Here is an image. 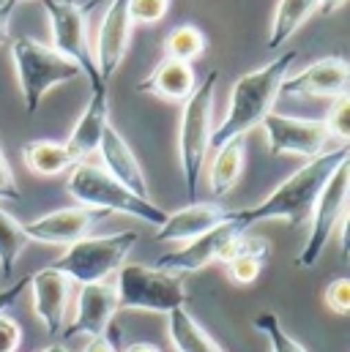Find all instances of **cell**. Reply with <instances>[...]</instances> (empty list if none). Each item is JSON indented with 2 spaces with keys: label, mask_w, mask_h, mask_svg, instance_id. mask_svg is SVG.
I'll return each instance as SVG.
<instances>
[{
  "label": "cell",
  "mask_w": 350,
  "mask_h": 352,
  "mask_svg": "<svg viewBox=\"0 0 350 352\" xmlns=\"http://www.w3.org/2000/svg\"><path fill=\"white\" fill-rule=\"evenodd\" d=\"M350 151L348 145H337V148H329L323 151L320 156L309 159L304 167H298L290 177H285L260 205L255 208H241V210H230V219L247 232L252 224H260V221H271V219H279V221H287L290 227H298L309 219L312 213V205L318 199V194L323 191L326 180L331 177V173L348 162Z\"/></svg>",
  "instance_id": "cell-1"
},
{
  "label": "cell",
  "mask_w": 350,
  "mask_h": 352,
  "mask_svg": "<svg viewBox=\"0 0 350 352\" xmlns=\"http://www.w3.org/2000/svg\"><path fill=\"white\" fill-rule=\"evenodd\" d=\"M296 58H298V52L287 50V52L276 55L274 60H268L265 66L236 80V85L230 90L227 112H225L222 123L211 131L214 151L236 137H247L255 126H260L268 112H274V101L279 96V88H282L290 66L296 63Z\"/></svg>",
  "instance_id": "cell-2"
},
{
  "label": "cell",
  "mask_w": 350,
  "mask_h": 352,
  "mask_svg": "<svg viewBox=\"0 0 350 352\" xmlns=\"http://www.w3.org/2000/svg\"><path fill=\"white\" fill-rule=\"evenodd\" d=\"M216 82H219V72H208L197 82V88L192 90V96L183 101V112H181L178 156H181V173H183L189 202H197V177L205 164V153L211 148Z\"/></svg>",
  "instance_id": "cell-3"
},
{
  "label": "cell",
  "mask_w": 350,
  "mask_h": 352,
  "mask_svg": "<svg viewBox=\"0 0 350 352\" xmlns=\"http://www.w3.org/2000/svg\"><path fill=\"white\" fill-rule=\"evenodd\" d=\"M11 60H14L17 82H19V90H22V101H25V112L28 115H33L41 107L44 96L55 85L72 82V80H77L83 74L77 69V63H72L69 58H63L50 44L39 41L33 36L14 38Z\"/></svg>",
  "instance_id": "cell-4"
},
{
  "label": "cell",
  "mask_w": 350,
  "mask_h": 352,
  "mask_svg": "<svg viewBox=\"0 0 350 352\" xmlns=\"http://www.w3.org/2000/svg\"><path fill=\"white\" fill-rule=\"evenodd\" d=\"M66 191L85 208H99L107 213H126L154 227H162L167 219V213L159 205L132 194L123 183H118L99 164H88V162L74 164L72 175L66 180Z\"/></svg>",
  "instance_id": "cell-5"
},
{
  "label": "cell",
  "mask_w": 350,
  "mask_h": 352,
  "mask_svg": "<svg viewBox=\"0 0 350 352\" xmlns=\"http://www.w3.org/2000/svg\"><path fill=\"white\" fill-rule=\"evenodd\" d=\"M137 241L140 235L134 230H123L115 235H99V238L88 235L83 241L66 246V252L50 267L80 284L107 281L112 273L121 270V265H126V257Z\"/></svg>",
  "instance_id": "cell-6"
},
{
  "label": "cell",
  "mask_w": 350,
  "mask_h": 352,
  "mask_svg": "<svg viewBox=\"0 0 350 352\" xmlns=\"http://www.w3.org/2000/svg\"><path fill=\"white\" fill-rule=\"evenodd\" d=\"M115 289H118V309L170 314L186 306L183 278L167 270H159L154 265H121Z\"/></svg>",
  "instance_id": "cell-7"
},
{
  "label": "cell",
  "mask_w": 350,
  "mask_h": 352,
  "mask_svg": "<svg viewBox=\"0 0 350 352\" xmlns=\"http://www.w3.org/2000/svg\"><path fill=\"white\" fill-rule=\"evenodd\" d=\"M348 186H350V159L342 162L331 177L326 180L323 191L318 194L315 205H312V213H309V235H307V243L298 254L296 265L298 267H312L318 265L320 254L326 252L334 230L345 221V208H348Z\"/></svg>",
  "instance_id": "cell-8"
},
{
  "label": "cell",
  "mask_w": 350,
  "mask_h": 352,
  "mask_svg": "<svg viewBox=\"0 0 350 352\" xmlns=\"http://www.w3.org/2000/svg\"><path fill=\"white\" fill-rule=\"evenodd\" d=\"M47 16H50V30H52V50L77 63L90 82V88L104 85L96 74V60L88 44V11L90 6H83L77 0H41Z\"/></svg>",
  "instance_id": "cell-9"
},
{
  "label": "cell",
  "mask_w": 350,
  "mask_h": 352,
  "mask_svg": "<svg viewBox=\"0 0 350 352\" xmlns=\"http://www.w3.org/2000/svg\"><path fill=\"white\" fill-rule=\"evenodd\" d=\"M268 137L271 156H304L307 162L329 151V131L323 120L315 118H290L268 112L260 123Z\"/></svg>",
  "instance_id": "cell-10"
},
{
  "label": "cell",
  "mask_w": 350,
  "mask_h": 352,
  "mask_svg": "<svg viewBox=\"0 0 350 352\" xmlns=\"http://www.w3.org/2000/svg\"><path fill=\"white\" fill-rule=\"evenodd\" d=\"M241 235H244V230L233 219H227L225 224H219V227L192 238L183 249L162 254L154 267L167 270V273H194V270H203V267H208V265L214 263H225L230 246Z\"/></svg>",
  "instance_id": "cell-11"
},
{
  "label": "cell",
  "mask_w": 350,
  "mask_h": 352,
  "mask_svg": "<svg viewBox=\"0 0 350 352\" xmlns=\"http://www.w3.org/2000/svg\"><path fill=\"white\" fill-rule=\"evenodd\" d=\"M107 216H110L107 210L80 205V208H61V210L44 213L22 227H25L28 241H39V243H50V246H72V243L88 238L90 230Z\"/></svg>",
  "instance_id": "cell-12"
},
{
  "label": "cell",
  "mask_w": 350,
  "mask_h": 352,
  "mask_svg": "<svg viewBox=\"0 0 350 352\" xmlns=\"http://www.w3.org/2000/svg\"><path fill=\"white\" fill-rule=\"evenodd\" d=\"M132 41V16H129V0H110L104 19L99 25V38H96V74L101 82H107L115 69L123 63L126 50Z\"/></svg>",
  "instance_id": "cell-13"
},
{
  "label": "cell",
  "mask_w": 350,
  "mask_h": 352,
  "mask_svg": "<svg viewBox=\"0 0 350 352\" xmlns=\"http://www.w3.org/2000/svg\"><path fill=\"white\" fill-rule=\"evenodd\" d=\"M350 66L345 58L329 55L309 63L304 72L285 77L279 96H312V98H340L348 93Z\"/></svg>",
  "instance_id": "cell-14"
},
{
  "label": "cell",
  "mask_w": 350,
  "mask_h": 352,
  "mask_svg": "<svg viewBox=\"0 0 350 352\" xmlns=\"http://www.w3.org/2000/svg\"><path fill=\"white\" fill-rule=\"evenodd\" d=\"M118 311V289L112 281H93L83 284L80 300H77V314L72 317V325L63 328V339L74 336H104L110 328L112 317Z\"/></svg>",
  "instance_id": "cell-15"
},
{
  "label": "cell",
  "mask_w": 350,
  "mask_h": 352,
  "mask_svg": "<svg viewBox=\"0 0 350 352\" xmlns=\"http://www.w3.org/2000/svg\"><path fill=\"white\" fill-rule=\"evenodd\" d=\"M30 289H33V311L41 320L44 331L50 336H61L66 325V309H69V295H72V278L52 267H41L30 276Z\"/></svg>",
  "instance_id": "cell-16"
},
{
  "label": "cell",
  "mask_w": 350,
  "mask_h": 352,
  "mask_svg": "<svg viewBox=\"0 0 350 352\" xmlns=\"http://www.w3.org/2000/svg\"><path fill=\"white\" fill-rule=\"evenodd\" d=\"M230 219V210L216 205V202H189L186 208L175 210V213H167L165 224L156 227V241L167 243V241H192L219 224H225Z\"/></svg>",
  "instance_id": "cell-17"
},
{
  "label": "cell",
  "mask_w": 350,
  "mask_h": 352,
  "mask_svg": "<svg viewBox=\"0 0 350 352\" xmlns=\"http://www.w3.org/2000/svg\"><path fill=\"white\" fill-rule=\"evenodd\" d=\"M104 159V170L115 177L118 183H123L132 194L143 197V199H151L148 197V180H145V173L134 156V151L126 145V140L112 129V123H107L101 140H99V148H96Z\"/></svg>",
  "instance_id": "cell-18"
},
{
  "label": "cell",
  "mask_w": 350,
  "mask_h": 352,
  "mask_svg": "<svg viewBox=\"0 0 350 352\" xmlns=\"http://www.w3.org/2000/svg\"><path fill=\"white\" fill-rule=\"evenodd\" d=\"M110 123V98H107V82L104 85H96L90 88V98H88V107L83 109L66 148L72 151V156L77 162H85L88 156L99 148V140L104 134Z\"/></svg>",
  "instance_id": "cell-19"
},
{
  "label": "cell",
  "mask_w": 350,
  "mask_h": 352,
  "mask_svg": "<svg viewBox=\"0 0 350 352\" xmlns=\"http://www.w3.org/2000/svg\"><path fill=\"white\" fill-rule=\"evenodd\" d=\"M194 88H197V74H194L192 63L173 60V58H165V60L137 85L140 93H154V96H162V98H167V101H186Z\"/></svg>",
  "instance_id": "cell-20"
},
{
  "label": "cell",
  "mask_w": 350,
  "mask_h": 352,
  "mask_svg": "<svg viewBox=\"0 0 350 352\" xmlns=\"http://www.w3.org/2000/svg\"><path fill=\"white\" fill-rule=\"evenodd\" d=\"M265 260H268V241L241 235L230 246V252L225 257V267H227V276L233 284L247 287V284L258 281V276L265 267Z\"/></svg>",
  "instance_id": "cell-21"
},
{
  "label": "cell",
  "mask_w": 350,
  "mask_h": 352,
  "mask_svg": "<svg viewBox=\"0 0 350 352\" xmlns=\"http://www.w3.org/2000/svg\"><path fill=\"white\" fill-rule=\"evenodd\" d=\"M22 162L33 175L52 177L61 175L66 170H72L74 164H80L72 151L66 148V142H52V140H30L22 145Z\"/></svg>",
  "instance_id": "cell-22"
},
{
  "label": "cell",
  "mask_w": 350,
  "mask_h": 352,
  "mask_svg": "<svg viewBox=\"0 0 350 352\" xmlns=\"http://www.w3.org/2000/svg\"><path fill=\"white\" fill-rule=\"evenodd\" d=\"M244 159H247V137H236L230 142H225L222 148H216V156L211 162V194L214 197H225L236 188L238 177L244 173Z\"/></svg>",
  "instance_id": "cell-23"
},
{
  "label": "cell",
  "mask_w": 350,
  "mask_h": 352,
  "mask_svg": "<svg viewBox=\"0 0 350 352\" xmlns=\"http://www.w3.org/2000/svg\"><path fill=\"white\" fill-rule=\"evenodd\" d=\"M318 11V0H279L274 19H271V33H268V50L285 47L290 36Z\"/></svg>",
  "instance_id": "cell-24"
},
{
  "label": "cell",
  "mask_w": 350,
  "mask_h": 352,
  "mask_svg": "<svg viewBox=\"0 0 350 352\" xmlns=\"http://www.w3.org/2000/svg\"><path fill=\"white\" fill-rule=\"evenodd\" d=\"M167 317H170V342L178 352H225L186 309H175Z\"/></svg>",
  "instance_id": "cell-25"
},
{
  "label": "cell",
  "mask_w": 350,
  "mask_h": 352,
  "mask_svg": "<svg viewBox=\"0 0 350 352\" xmlns=\"http://www.w3.org/2000/svg\"><path fill=\"white\" fill-rule=\"evenodd\" d=\"M205 33L197 25H178L165 38V58L192 63L205 52Z\"/></svg>",
  "instance_id": "cell-26"
},
{
  "label": "cell",
  "mask_w": 350,
  "mask_h": 352,
  "mask_svg": "<svg viewBox=\"0 0 350 352\" xmlns=\"http://www.w3.org/2000/svg\"><path fill=\"white\" fill-rule=\"evenodd\" d=\"M25 243H28L25 227L11 213H6L0 208V270H3V276L14 273V265L19 260Z\"/></svg>",
  "instance_id": "cell-27"
},
{
  "label": "cell",
  "mask_w": 350,
  "mask_h": 352,
  "mask_svg": "<svg viewBox=\"0 0 350 352\" xmlns=\"http://www.w3.org/2000/svg\"><path fill=\"white\" fill-rule=\"evenodd\" d=\"M252 325L268 339L271 352H309L307 347H301V344L282 328V322H279V317H276L274 311H260V314L252 320Z\"/></svg>",
  "instance_id": "cell-28"
},
{
  "label": "cell",
  "mask_w": 350,
  "mask_h": 352,
  "mask_svg": "<svg viewBox=\"0 0 350 352\" xmlns=\"http://www.w3.org/2000/svg\"><path fill=\"white\" fill-rule=\"evenodd\" d=\"M323 123H326L329 137H337L342 145H348V140H350V98H348V93L340 96V98H334V104H331V109H329V118H326Z\"/></svg>",
  "instance_id": "cell-29"
},
{
  "label": "cell",
  "mask_w": 350,
  "mask_h": 352,
  "mask_svg": "<svg viewBox=\"0 0 350 352\" xmlns=\"http://www.w3.org/2000/svg\"><path fill=\"white\" fill-rule=\"evenodd\" d=\"M170 0H129L132 25H156L165 19Z\"/></svg>",
  "instance_id": "cell-30"
},
{
  "label": "cell",
  "mask_w": 350,
  "mask_h": 352,
  "mask_svg": "<svg viewBox=\"0 0 350 352\" xmlns=\"http://www.w3.org/2000/svg\"><path fill=\"white\" fill-rule=\"evenodd\" d=\"M326 306H329L334 314H340V317L348 314L350 311V278L340 276V278H334V281L326 287Z\"/></svg>",
  "instance_id": "cell-31"
},
{
  "label": "cell",
  "mask_w": 350,
  "mask_h": 352,
  "mask_svg": "<svg viewBox=\"0 0 350 352\" xmlns=\"http://www.w3.org/2000/svg\"><path fill=\"white\" fill-rule=\"evenodd\" d=\"M3 199L19 202V199H22V191H19L14 170H11V164H8V159H6V153H3V148H0V202H3Z\"/></svg>",
  "instance_id": "cell-32"
},
{
  "label": "cell",
  "mask_w": 350,
  "mask_h": 352,
  "mask_svg": "<svg viewBox=\"0 0 350 352\" xmlns=\"http://www.w3.org/2000/svg\"><path fill=\"white\" fill-rule=\"evenodd\" d=\"M22 344V328L6 311L0 314V352H17Z\"/></svg>",
  "instance_id": "cell-33"
},
{
  "label": "cell",
  "mask_w": 350,
  "mask_h": 352,
  "mask_svg": "<svg viewBox=\"0 0 350 352\" xmlns=\"http://www.w3.org/2000/svg\"><path fill=\"white\" fill-rule=\"evenodd\" d=\"M28 281H30V276H22L19 281H14L11 287H6V289H0V314L8 309V306H14V300L19 298V292L28 287Z\"/></svg>",
  "instance_id": "cell-34"
},
{
  "label": "cell",
  "mask_w": 350,
  "mask_h": 352,
  "mask_svg": "<svg viewBox=\"0 0 350 352\" xmlns=\"http://www.w3.org/2000/svg\"><path fill=\"white\" fill-rule=\"evenodd\" d=\"M14 0H3L0 3V44L8 41V22H11V14H14Z\"/></svg>",
  "instance_id": "cell-35"
},
{
  "label": "cell",
  "mask_w": 350,
  "mask_h": 352,
  "mask_svg": "<svg viewBox=\"0 0 350 352\" xmlns=\"http://www.w3.org/2000/svg\"><path fill=\"white\" fill-rule=\"evenodd\" d=\"M83 352H118V347H115V342L107 339V336H93Z\"/></svg>",
  "instance_id": "cell-36"
},
{
  "label": "cell",
  "mask_w": 350,
  "mask_h": 352,
  "mask_svg": "<svg viewBox=\"0 0 350 352\" xmlns=\"http://www.w3.org/2000/svg\"><path fill=\"white\" fill-rule=\"evenodd\" d=\"M345 6V0H318V11L320 14H334Z\"/></svg>",
  "instance_id": "cell-37"
},
{
  "label": "cell",
  "mask_w": 350,
  "mask_h": 352,
  "mask_svg": "<svg viewBox=\"0 0 350 352\" xmlns=\"http://www.w3.org/2000/svg\"><path fill=\"white\" fill-rule=\"evenodd\" d=\"M123 352H162L156 344H151V342H134V344H129Z\"/></svg>",
  "instance_id": "cell-38"
},
{
  "label": "cell",
  "mask_w": 350,
  "mask_h": 352,
  "mask_svg": "<svg viewBox=\"0 0 350 352\" xmlns=\"http://www.w3.org/2000/svg\"><path fill=\"white\" fill-rule=\"evenodd\" d=\"M41 352H72V347H66V344H52V347H47V350Z\"/></svg>",
  "instance_id": "cell-39"
},
{
  "label": "cell",
  "mask_w": 350,
  "mask_h": 352,
  "mask_svg": "<svg viewBox=\"0 0 350 352\" xmlns=\"http://www.w3.org/2000/svg\"><path fill=\"white\" fill-rule=\"evenodd\" d=\"M14 3H22V0H14Z\"/></svg>",
  "instance_id": "cell-40"
}]
</instances>
